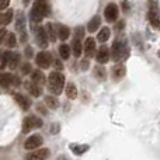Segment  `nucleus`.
Wrapping results in <instances>:
<instances>
[{
  "instance_id": "7ed1b4c3",
  "label": "nucleus",
  "mask_w": 160,
  "mask_h": 160,
  "mask_svg": "<svg viewBox=\"0 0 160 160\" xmlns=\"http://www.w3.org/2000/svg\"><path fill=\"white\" fill-rule=\"evenodd\" d=\"M42 127V121L39 118H37L35 115H31V117H27L22 122V132L24 133H28L30 131L35 129V128H41Z\"/></svg>"
},
{
  "instance_id": "9d476101",
  "label": "nucleus",
  "mask_w": 160,
  "mask_h": 160,
  "mask_svg": "<svg viewBox=\"0 0 160 160\" xmlns=\"http://www.w3.org/2000/svg\"><path fill=\"white\" fill-rule=\"evenodd\" d=\"M48 158H49V149H39L27 156L28 160H47Z\"/></svg>"
},
{
  "instance_id": "2f4dec72",
  "label": "nucleus",
  "mask_w": 160,
  "mask_h": 160,
  "mask_svg": "<svg viewBox=\"0 0 160 160\" xmlns=\"http://www.w3.org/2000/svg\"><path fill=\"white\" fill-rule=\"evenodd\" d=\"M149 6H150V10L158 13V0H149Z\"/></svg>"
},
{
  "instance_id": "72a5a7b5",
  "label": "nucleus",
  "mask_w": 160,
  "mask_h": 160,
  "mask_svg": "<svg viewBox=\"0 0 160 160\" xmlns=\"http://www.w3.org/2000/svg\"><path fill=\"white\" fill-rule=\"evenodd\" d=\"M8 4H10V0H0V10H4V8H7Z\"/></svg>"
},
{
  "instance_id": "473e14b6",
  "label": "nucleus",
  "mask_w": 160,
  "mask_h": 160,
  "mask_svg": "<svg viewBox=\"0 0 160 160\" xmlns=\"http://www.w3.org/2000/svg\"><path fill=\"white\" fill-rule=\"evenodd\" d=\"M11 17H13V11L8 10L7 13H4V22L6 24H8V22L11 21Z\"/></svg>"
},
{
  "instance_id": "aec40b11",
  "label": "nucleus",
  "mask_w": 160,
  "mask_h": 160,
  "mask_svg": "<svg viewBox=\"0 0 160 160\" xmlns=\"http://www.w3.org/2000/svg\"><path fill=\"white\" fill-rule=\"evenodd\" d=\"M148 18H149V22L153 25L155 28H160V18H159V14L156 11H149L148 14Z\"/></svg>"
},
{
  "instance_id": "f8f14e48",
  "label": "nucleus",
  "mask_w": 160,
  "mask_h": 160,
  "mask_svg": "<svg viewBox=\"0 0 160 160\" xmlns=\"http://www.w3.org/2000/svg\"><path fill=\"white\" fill-rule=\"evenodd\" d=\"M13 82H14L13 75L0 72V86L2 87H10V86H13Z\"/></svg>"
},
{
  "instance_id": "58836bf2",
  "label": "nucleus",
  "mask_w": 160,
  "mask_h": 160,
  "mask_svg": "<svg viewBox=\"0 0 160 160\" xmlns=\"http://www.w3.org/2000/svg\"><path fill=\"white\" fill-rule=\"evenodd\" d=\"M82 68H83V69H87V68H88V62L87 61H83L82 62Z\"/></svg>"
},
{
  "instance_id": "79ce46f5",
  "label": "nucleus",
  "mask_w": 160,
  "mask_h": 160,
  "mask_svg": "<svg viewBox=\"0 0 160 160\" xmlns=\"http://www.w3.org/2000/svg\"><path fill=\"white\" fill-rule=\"evenodd\" d=\"M2 59H3V52L0 51V63H2Z\"/></svg>"
},
{
  "instance_id": "f3484780",
  "label": "nucleus",
  "mask_w": 160,
  "mask_h": 160,
  "mask_svg": "<svg viewBox=\"0 0 160 160\" xmlns=\"http://www.w3.org/2000/svg\"><path fill=\"white\" fill-rule=\"evenodd\" d=\"M112 75H114V79L115 80H121L125 75V66L121 63H117L115 66L112 68Z\"/></svg>"
},
{
  "instance_id": "cd10ccee",
  "label": "nucleus",
  "mask_w": 160,
  "mask_h": 160,
  "mask_svg": "<svg viewBox=\"0 0 160 160\" xmlns=\"http://www.w3.org/2000/svg\"><path fill=\"white\" fill-rule=\"evenodd\" d=\"M45 102H47V105H48L49 108H52V110L58 108V105H59V102H58V100H56V97H52V96L45 97Z\"/></svg>"
},
{
  "instance_id": "dca6fc26",
  "label": "nucleus",
  "mask_w": 160,
  "mask_h": 160,
  "mask_svg": "<svg viewBox=\"0 0 160 160\" xmlns=\"http://www.w3.org/2000/svg\"><path fill=\"white\" fill-rule=\"evenodd\" d=\"M100 25H101V18H100L98 16L93 17V18L90 20V22H88V25H87V31L88 32H96V31L100 28Z\"/></svg>"
},
{
  "instance_id": "5701e85b",
  "label": "nucleus",
  "mask_w": 160,
  "mask_h": 160,
  "mask_svg": "<svg viewBox=\"0 0 160 160\" xmlns=\"http://www.w3.org/2000/svg\"><path fill=\"white\" fill-rule=\"evenodd\" d=\"M110 28L108 27H104V28H101L100 30V32L97 34V39L98 41H101V42H105V41H108V38H110Z\"/></svg>"
},
{
  "instance_id": "a878e982",
  "label": "nucleus",
  "mask_w": 160,
  "mask_h": 160,
  "mask_svg": "<svg viewBox=\"0 0 160 160\" xmlns=\"http://www.w3.org/2000/svg\"><path fill=\"white\" fill-rule=\"evenodd\" d=\"M59 55H61L63 59L69 58V56H70V48H69V45L62 44L61 47H59Z\"/></svg>"
},
{
  "instance_id": "c756f323",
  "label": "nucleus",
  "mask_w": 160,
  "mask_h": 160,
  "mask_svg": "<svg viewBox=\"0 0 160 160\" xmlns=\"http://www.w3.org/2000/svg\"><path fill=\"white\" fill-rule=\"evenodd\" d=\"M18 61H20V56L17 55V53H13V55H11V59H10V63H8V68H10V69H16Z\"/></svg>"
},
{
  "instance_id": "e433bc0d",
  "label": "nucleus",
  "mask_w": 160,
  "mask_h": 160,
  "mask_svg": "<svg viewBox=\"0 0 160 160\" xmlns=\"http://www.w3.org/2000/svg\"><path fill=\"white\" fill-rule=\"evenodd\" d=\"M25 56H27V58L32 56V48H27V49H25Z\"/></svg>"
},
{
  "instance_id": "ddd939ff",
  "label": "nucleus",
  "mask_w": 160,
  "mask_h": 160,
  "mask_svg": "<svg viewBox=\"0 0 160 160\" xmlns=\"http://www.w3.org/2000/svg\"><path fill=\"white\" fill-rule=\"evenodd\" d=\"M94 51H96V42H94L93 38H87L84 42V52L86 55L90 58V56L94 55Z\"/></svg>"
},
{
  "instance_id": "0eeeda50",
  "label": "nucleus",
  "mask_w": 160,
  "mask_h": 160,
  "mask_svg": "<svg viewBox=\"0 0 160 160\" xmlns=\"http://www.w3.org/2000/svg\"><path fill=\"white\" fill-rule=\"evenodd\" d=\"M104 16H105V20H107V21H110V22L115 21L117 16H118V7H117L114 3H110V4L105 7Z\"/></svg>"
},
{
  "instance_id": "c03bdc74",
  "label": "nucleus",
  "mask_w": 160,
  "mask_h": 160,
  "mask_svg": "<svg viewBox=\"0 0 160 160\" xmlns=\"http://www.w3.org/2000/svg\"><path fill=\"white\" fill-rule=\"evenodd\" d=\"M159 56H160V51H159Z\"/></svg>"
},
{
  "instance_id": "ea45409f",
  "label": "nucleus",
  "mask_w": 160,
  "mask_h": 160,
  "mask_svg": "<svg viewBox=\"0 0 160 160\" xmlns=\"http://www.w3.org/2000/svg\"><path fill=\"white\" fill-rule=\"evenodd\" d=\"M55 66L58 68V69H62V63H61V61H55Z\"/></svg>"
},
{
  "instance_id": "4468645a",
  "label": "nucleus",
  "mask_w": 160,
  "mask_h": 160,
  "mask_svg": "<svg viewBox=\"0 0 160 160\" xmlns=\"http://www.w3.org/2000/svg\"><path fill=\"white\" fill-rule=\"evenodd\" d=\"M14 100L18 102V105L24 111H27L28 108H30V100H28L27 97H24L22 94H14Z\"/></svg>"
},
{
  "instance_id": "6e6552de",
  "label": "nucleus",
  "mask_w": 160,
  "mask_h": 160,
  "mask_svg": "<svg viewBox=\"0 0 160 160\" xmlns=\"http://www.w3.org/2000/svg\"><path fill=\"white\" fill-rule=\"evenodd\" d=\"M112 59L114 61H119V59L124 56V52H125V47L121 41H115L112 45Z\"/></svg>"
},
{
  "instance_id": "1a4fd4ad",
  "label": "nucleus",
  "mask_w": 160,
  "mask_h": 160,
  "mask_svg": "<svg viewBox=\"0 0 160 160\" xmlns=\"http://www.w3.org/2000/svg\"><path fill=\"white\" fill-rule=\"evenodd\" d=\"M16 27H17V30L20 31V34H21V42H25V39H27V32H25V18H24V14L22 13H18V18H17Z\"/></svg>"
},
{
  "instance_id": "393cba45",
  "label": "nucleus",
  "mask_w": 160,
  "mask_h": 160,
  "mask_svg": "<svg viewBox=\"0 0 160 160\" xmlns=\"http://www.w3.org/2000/svg\"><path fill=\"white\" fill-rule=\"evenodd\" d=\"M107 72H105V69L102 66H96L94 68V76H96L98 80H105V78H107Z\"/></svg>"
},
{
  "instance_id": "9b49d317",
  "label": "nucleus",
  "mask_w": 160,
  "mask_h": 160,
  "mask_svg": "<svg viewBox=\"0 0 160 160\" xmlns=\"http://www.w3.org/2000/svg\"><path fill=\"white\" fill-rule=\"evenodd\" d=\"M96 58H97L98 63H105V62H108V59H110V51H108V48L105 47V45L100 47V49L97 51Z\"/></svg>"
},
{
  "instance_id": "37998d69",
  "label": "nucleus",
  "mask_w": 160,
  "mask_h": 160,
  "mask_svg": "<svg viewBox=\"0 0 160 160\" xmlns=\"http://www.w3.org/2000/svg\"><path fill=\"white\" fill-rule=\"evenodd\" d=\"M58 160H68V159H65V158H59Z\"/></svg>"
},
{
  "instance_id": "a19ab883",
  "label": "nucleus",
  "mask_w": 160,
  "mask_h": 160,
  "mask_svg": "<svg viewBox=\"0 0 160 160\" xmlns=\"http://www.w3.org/2000/svg\"><path fill=\"white\" fill-rule=\"evenodd\" d=\"M124 10L128 11V7H127V2H124Z\"/></svg>"
},
{
  "instance_id": "39448f33",
  "label": "nucleus",
  "mask_w": 160,
  "mask_h": 160,
  "mask_svg": "<svg viewBox=\"0 0 160 160\" xmlns=\"http://www.w3.org/2000/svg\"><path fill=\"white\" fill-rule=\"evenodd\" d=\"M42 145V138L39 135H31L30 138L25 141L24 143V148L27 150H34L37 149V148H39Z\"/></svg>"
},
{
  "instance_id": "423d86ee",
  "label": "nucleus",
  "mask_w": 160,
  "mask_h": 160,
  "mask_svg": "<svg viewBox=\"0 0 160 160\" xmlns=\"http://www.w3.org/2000/svg\"><path fill=\"white\" fill-rule=\"evenodd\" d=\"M35 37H37V41H38V45L41 48H47L48 47V35H47V30L45 28H42V27H38L35 30Z\"/></svg>"
},
{
  "instance_id": "7c9ffc66",
  "label": "nucleus",
  "mask_w": 160,
  "mask_h": 160,
  "mask_svg": "<svg viewBox=\"0 0 160 160\" xmlns=\"http://www.w3.org/2000/svg\"><path fill=\"white\" fill-rule=\"evenodd\" d=\"M16 44H17L16 35H14V34H8V35H7V47L8 48H13V47H16Z\"/></svg>"
},
{
  "instance_id": "4c0bfd02",
  "label": "nucleus",
  "mask_w": 160,
  "mask_h": 160,
  "mask_svg": "<svg viewBox=\"0 0 160 160\" xmlns=\"http://www.w3.org/2000/svg\"><path fill=\"white\" fill-rule=\"evenodd\" d=\"M3 25H6V22H4V14H0V30H2Z\"/></svg>"
},
{
  "instance_id": "20e7f679",
  "label": "nucleus",
  "mask_w": 160,
  "mask_h": 160,
  "mask_svg": "<svg viewBox=\"0 0 160 160\" xmlns=\"http://www.w3.org/2000/svg\"><path fill=\"white\" fill-rule=\"evenodd\" d=\"M35 62L39 68L48 69L51 66V63H52V55L49 52H39L35 58Z\"/></svg>"
},
{
  "instance_id": "a211bd4d",
  "label": "nucleus",
  "mask_w": 160,
  "mask_h": 160,
  "mask_svg": "<svg viewBox=\"0 0 160 160\" xmlns=\"http://www.w3.org/2000/svg\"><path fill=\"white\" fill-rule=\"evenodd\" d=\"M32 82L35 83L37 86H39V87H42V86L45 84V82H47V79H45L44 73H42L41 70H35V72L32 73Z\"/></svg>"
},
{
  "instance_id": "f03ea898",
  "label": "nucleus",
  "mask_w": 160,
  "mask_h": 160,
  "mask_svg": "<svg viewBox=\"0 0 160 160\" xmlns=\"http://www.w3.org/2000/svg\"><path fill=\"white\" fill-rule=\"evenodd\" d=\"M48 88L52 91L53 94H61L62 90H63V86H65V78L63 75H61L59 72H52L48 78Z\"/></svg>"
},
{
  "instance_id": "bb28decb",
  "label": "nucleus",
  "mask_w": 160,
  "mask_h": 160,
  "mask_svg": "<svg viewBox=\"0 0 160 160\" xmlns=\"http://www.w3.org/2000/svg\"><path fill=\"white\" fill-rule=\"evenodd\" d=\"M72 51H73V55H75L76 58H79V56L82 55V42H80L79 39H75V41H73Z\"/></svg>"
},
{
  "instance_id": "f257e3e1",
  "label": "nucleus",
  "mask_w": 160,
  "mask_h": 160,
  "mask_svg": "<svg viewBox=\"0 0 160 160\" xmlns=\"http://www.w3.org/2000/svg\"><path fill=\"white\" fill-rule=\"evenodd\" d=\"M49 11L51 8L47 0H37L32 6V10H31V18H32V21L39 22L44 17L49 14Z\"/></svg>"
},
{
  "instance_id": "6ab92c4d",
  "label": "nucleus",
  "mask_w": 160,
  "mask_h": 160,
  "mask_svg": "<svg viewBox=\"0 0 160 160\" xmlns=\"http://www.w3.org/2000/svg\"><path fill=\"white\" fill-rule=\"evenodd\" d=\"M56 28H58V37L62 39V41H65V39L69 38V34H70V30L69 27H66V25H62V24H58L56 25Z\"/></svg>"
},
{
  "instance_id": "2eb2a0df",
  "label": "nucleus",
  "mask_w": 160,
  "mask_h": 160,
  "mask_svg": "<svg viewBox=\"0 0 160 160\" xmlns=\"http://www.w3.org/2000/svg\"><path fill=\"white\" fill-rule=\"evenodd\" d=\"M55 28H56V27L52 24V22H48V24L45 25V30H47V35H48V38H49L52 42H55L56 38H58V31H56Z\"/></svg>"
},
{
  "instance_id": "c9c22d12",
  "label": "nucleus",
  "mask_w": 160,
  "mask_h": 160,
  "mask_svg": "<svg viewBox=\"0 0 160 160\" xmlns=\"http://www.w3.org/2000/svg\"><path fill=\"white\" fill-rule=\"evenodd\" d=\"M4 38H6V30H0V44H2L3 41H4Z\"/></svg>"
},
{
  "instance_id": "c85d7f7f",
  "label": "nucleus",
  "mask_w": 160,
  "mask_h": 160,
  "mask_svg": "<svg viewBox=\"0 0 160 160\" xmlns=\"http://www.w3.org/2000/svg\"><path fill=\"white\" fill-rule=\"evenodd\" d=\"M11 55H13V52H10V51H7V52H4V53H3V59H2V68L8 66V63H10V59H11Z\"/></svg>"
},
{
  "instance_id": "4be33fe9",
  "label": "nucleus",
  "mask_w": 160,
  "mask_h": 160,
  "mask_svg": "<svg viewBox=\"0 0 160 160\" xmlns=\"http://www.w3.org/2000/svg\"><path fill=\"white\" fill-rule=\"evenodd\" d=\"M70 150H72L75 155H83L84 152H87L88 150V146L87 145H70Z\"/></svg>"
},
{
  "instance_id": "b1692460",
  "label": "nucleus",
  "mask_w": 160,
  "mask_h": 160,
  "mask_svg": "<svg viewBox=\"0 0 160 160\" xmlns=\"http://www.w3.org/2000/svg\"><path fill=\"white\" fill-rule=\"evenodd\" d=\"M66 96L69 97L70 100H75L76 97H78V88H76V86L73 84V83H69V84L66 86Z\"/></svg>"
},
{
  "instance_id": "412c9836",
  "label": "nucleus",
  "mask_w": 160,
  "mask_h": 160,
  "mask_svg": "<svg viewBox=\"0 0 160 160\" xmlns=\"http://www.w3.org/2000/svg\"><path fill=\"white\" fill-rule=\"evenodd\" d=\"M27 90L30 91L34 97H38V96H41L42 87H39V86H37L34 82H31V83H28V84H27Z\"/></svg>"
},
{
  "instance_id": "f704fd0d",
  "label": "nucleus",
  "mask_w": 160,
  "mask_h": 160,
  "mask_svg": "<svg viewBox=\"0 0 160 160\" xmlns=\"http://www.w3.org/2000/svg\"><path fill=\"white\" fill-rule=\"evenodd\" d=\"M30 72H31V65L24 63V66H22V73H24V75H28Z\"/></svg>"
}]
</instances>
